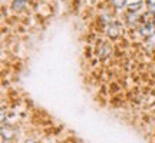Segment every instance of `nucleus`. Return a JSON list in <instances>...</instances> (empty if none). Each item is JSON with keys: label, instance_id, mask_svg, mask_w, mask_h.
Instances as JSON below:
<instances>
[{"label": "nucleus", "instance_id": "f257e3e1", "mask_svg": "<svg viewBox=\"0 0 155 143\" xmlns=\"http://www.w3.org/2000/svg\"><path fill=\"white\" fill-rule=\"evenodd\" d=\"M108 36H111V37H116L118 36V33H119V29H118V26L116 24H114V23H111L109 26H108Z\"/></svg>", "mask_w": 155, "mask_h": 143}, {"label": "nucleus", "instance_id": "f03ea898", "mask_svg": "<svg viewBox=\"0 0 155 143\" xmlns=\"http://www.w3.org/2000/svg\"><path fill=\"white\" fill-rule=\"evenodd\" d=\"M141 33L144 34V36H151V34L154 33V24H151V23L145 24L144 27L141 29Z\"/></svg>", "mask_w": 155, "mask_h": 143}, {"label": "nucleus", "instance_id": "7ed1b4c3", "mask_svg": "<svg viewBox=\"0 0 155 143\" xmlns=\"http://www.w3.org/2000/svg\"><path fill=\"white\" fill-rule=\"evenodd\" d=\"M25 5H26V2H25V0H15V2H13V5H12V7H13L15 10H20V9L25 7Z\"/></svg>", "mask_w": 155, "mask_h": 143}, {"label": "nucleus", "instance_id": "20e7f679", "mask_svg": "<svg viewBox=\"0 0 155 143\" xmlns=\"http://www.w3.org/2000/svg\"><path fill=\"white\" fill-rule=\"evenodd\" d=\"M111 3L112 6H115L116 9H122L128 3V0H111Z\"/></svg>", "mask_w": 155, "mask_h": 143}, {"label": "nucleus", "instance_id": "39448f33", "mask_svg": "<svg viewBox=\"0 0 155 143\" xmlns=\"http://www.w3.org/2000/svg\"><path fill=\"white\" fill-rule=\"evenodd\" d=\"M139 3H141V0H128V5H135V6H138Z\"/></svg>", "mask_w": 155, "mask_h": 143}, {"label": "nucleus", "instance_id": "423d86ee", "mask_svg": "<svg viewBox=\"0 0 155 143\" xmlns=\"http://www.w3.org/2000/svg\"><path fill=\"white\" fill-rule=\"evenodd\" d=\"M148 5H150V6H155V0H148Z\"/></svg>", "mask_w": 155, "mask_h": 143}, {"label": "nucleus", "instance_id": "0eeeda50", "mask_svg": "<svg viewBox=\"0 0 155 143\" xmlns=\"http://www.w3.org/2000/svg\"><path fill=\"white\" fill-rule=\"evenodd\" d=\"M25 143H36V142H35V140H32V139H28Z\"/></svg>", "mask_w": 155, "mask_h": 143}, {"label": "nucleus", "instance_id": "6e6552de", "mask_svg": "<svg viewBox=\"0 0 155 143\" xmlns=\"http://www.w3.org/2000/svg\"><path fill=\"white\" fill-rule=\"evenodd\" d=\"M154 23H155V19H154Z\"/></svg>", "mask_w": 155, "mask_h": 143}]
</instances>
